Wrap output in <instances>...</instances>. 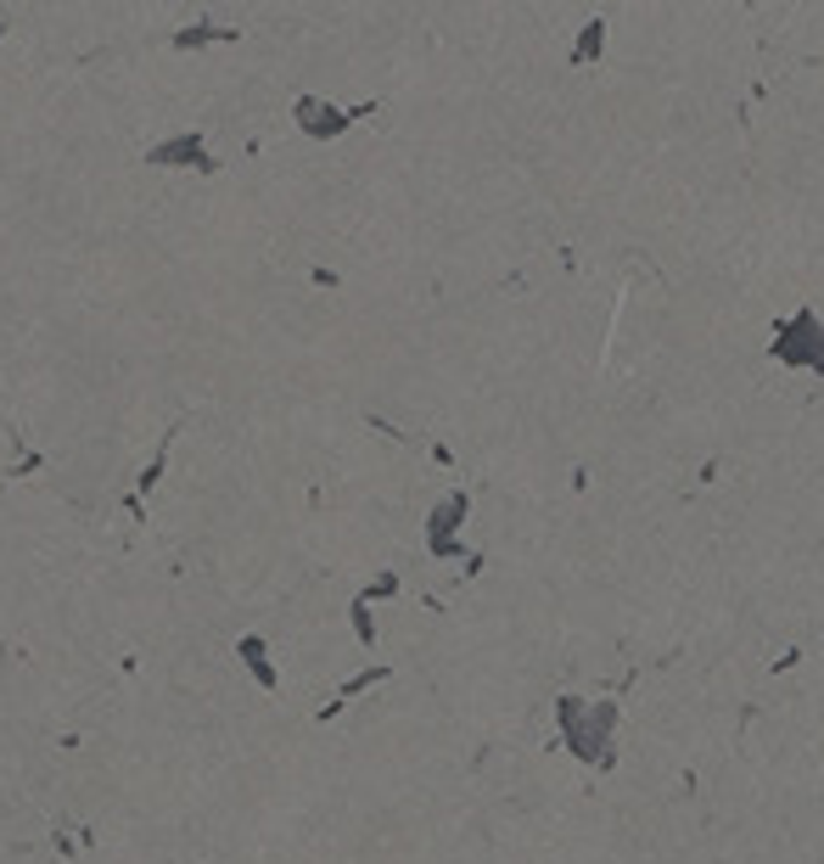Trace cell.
Here are the masks:
<instances>
[{
    "instance_id": "obj_1",
    "label": "cell",
    "mask_w": 824,
    "mask_h": 864,
    "mask_svg": "<svg viewBox=\"0 0 824 864\" xmlns=\"http://www.w3.org/2000/svg\"><path fill=\"white\" fill-rule=\"evenodd\" d=\"M146 163H152V168H197V175H219V157L208 152V141H203L197 130L174 135V141H157V146L146 152Z\"/></svg>"
},
{
    "instance_id": "obj_2",
    "label": "cell",
    "mask_w": 824,
    "mask_h": 864,
    "mask_svg": "<svg viewBox=\"0 0 824 864\" xmlns=\"http://www.w3.org/2000/svg\"><path fill=\"white\" fill-rule=\"evenodd\" d=\"M371 107H331L326 96H298V107H292V119H298V130L303 135H315V141H331V135H342L353 119H364Z\"/></svg>"
},
{
    "instance_id": "obj_3",
    "label": "cell",
    "mask_w": 824,
    "mask_h": 864,
    "mask_svg": "<svg viewBox=\"0 0 824 864\" xmlns=\"http://www.w3.org/2000/svg\"><path fill=\"white\" fill-rule=\"evenodd\" d=\"M168 444H174V432H168V439L157 444V455H152V466L141 472V483H135V494H124V505H130V516H135V523H146V494L157 488V477L168 472Z\"/></svg>"
},
{
    "instance_id": "obj_4",
    "label": "cell",
    "mask_w": 824,
    "mask_h": 864,
    "mask_svg": "<svg viewBox=\"0 0 824 864\" xmlns=\"http://www.w3.org/2000/svg\"><path fill=\"white\" fill-rule=\"evenodd\" d=\"M236 657L247 662V673H253L264 690H275V668H269V646H264V635H241V640H236Z\"/></svg>"
},
{
    "instance_id": "obj_5",
    "label": "cell",
    "mask_w": 824,
    "mask_h": 864,
    "mask_svg": "<svg viewBox=\"0 0 824 864\" xmlns=\"http://www.w3.org/2000/svg\"><path fill=\"white\" fill-rule=\"evenodd\" d=\"M219 40H236V29H219L214 18H197L192 29H179L168 45H174V51H197V45H219Z\"/></svg>"
},
{
    "instance_id": "obj_6",
    "label": "cell",
    "mask_w": 824,
    "mask_h": 864,
    "mask_svg": "<svg viewBox=\"0 0 824 864\" xmlns=\"http://www.w3.org/2000/svg\"><path fill=\"white\" fill-rule=\"evenodd\" d=\"M0 34H7V18H0Z\"/></svg>"
}]
</instances>
